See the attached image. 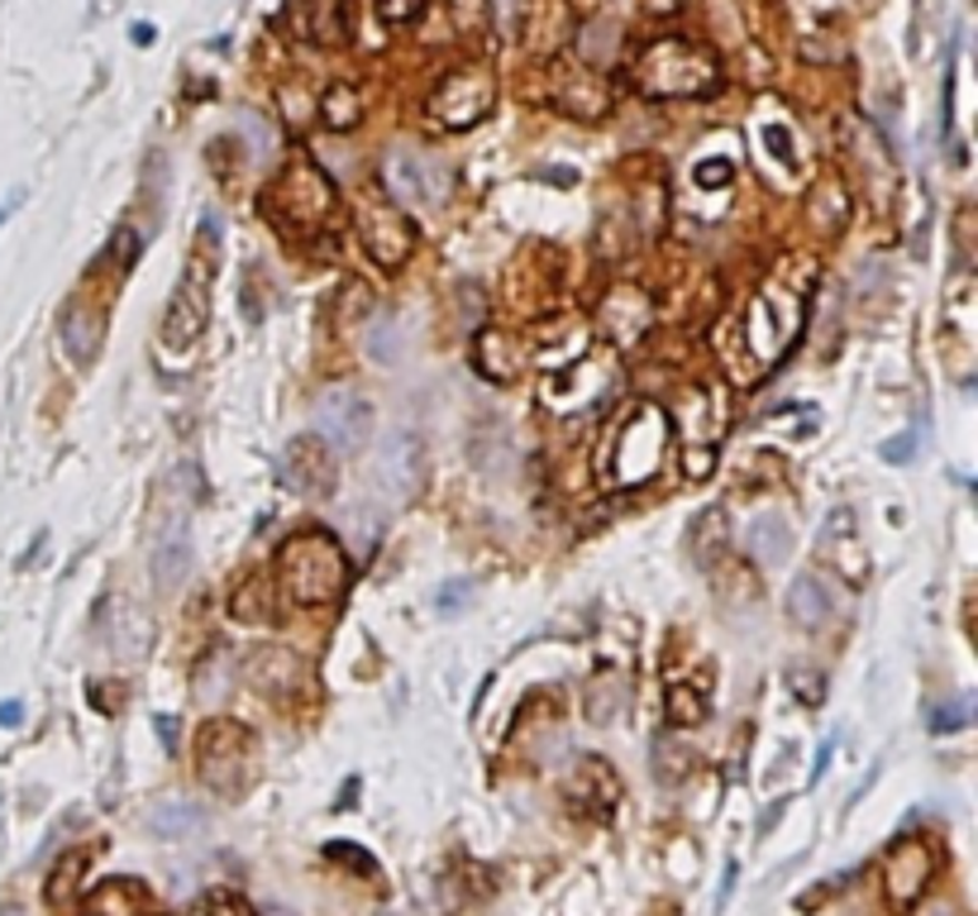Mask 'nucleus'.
Masks as SVG:
<instances>
[{
	"label": "nucleus",
	"instance_id": "72a5a7b5",
	"mask_svg": "<svg viewBox=\"0 0 978 916\" xmlns=\"http://www.w3.org/2000/svg\"><path fill=\"white\" fill-rule=\"evenodd\" d=\"M373 359H377V363H396V340H392L387 330L373 334Z\"/></svg>",
	"mask_w": 978,
	"mask_h": 916
},
{
	"label": "nucleus",
	"instance_id": "f3484780",
	"mask_svg": "<svg viewBox=\"0 0 978 916\" xmlns=\"http://www.w3.org/2000/svg\"><path fill=\"white\" fill-rule=\"evenodd\" d=\"M282 482L292 492H306V496H330L334 492V469H330V449L320 435H306L286 449L282 459Z\"/></svg>",
	"mask_w": 978,
	"mask_h": 916
},
{
	"label": "nucleus",
	"instance_id": "5701e85b",
	"mask_svg": "<svg viewBox=\"0 0 978 916\" xmlns=\"http://www.w3.org/2000/svg\"><path fill=\"white\" fill-rule=\"evenodd\" d=\"M186 573H191V535L178 525L153 544V583H158V592H172L186 583Z\"/></svg>",
	"mask_w": 978,
	"mask_h": 916
},
{
	"label": "nucleus",
	"instance_id": "cd10ccee",
	"mask_svg": "<svg viewBox=\"0 0 978 916\" xmlns=\"http://www.w3.org/2000/svg\"><path fill=\"white\" fill-rule=\"evenodd\" d=\"M668 721L673 726H702L707 721V697H697L693 687H668Z\"/></svg>",
	"mask_w": 978,
	"mask_h": 916
},
{
	"label": "nucleus",
	"instance_id": "e433bc0d",
	"mask_svg": "<svg viewBox=\"0 0 978 916\" xmlns=\"http://www.w3.org/2000/svg\"><path fill=\"white\" fill-rule=\"evenodd\" d=\"M130 39H134V43H153L158 34H153V24H134V29H130Z\"/></svg>",
	"mask_w": 978,
	"mask_h": 916
},
{
	"label": "nucleus",
	"instance_id": "c85d7f7f",
	"mask_svg": "<svg viewBox=\"0 0 978 916\" xmlns=\"http://www.w3.org/2000/svg\"><path fill=\"white\" fill-rule=\"evenodd\" d=\"M425 6H430V0H377V14H382L387 24L401 29V24H415V20H421Z\"/></svg>",
	"mask_w": 978,
	"mask_h": 916
},
{
	"label": "nucleus",
	"instance_id": "ddd939ff",
	"mask_svg": "<svg viewBox=\"0 0 978 916\" xmlns=\"http://www.w3.org/2000/svg\"><path fill=\"white\" fill-rule=\"evenodd\" d=\"M884 878H888V903L893 907H917L921 893L931 888L936 878V849L917 840V835H907V840L893 845V855L884 864Z\"/></svg>",
	"mask_w": 978,
	"mask_h": 916
},
{
	"label": "nucleus",
	"instance_id": "423d86ee",
	"mask_svg": "<svg viewBox=\"0 0 978 916\" xmlns=\"http://www.w3.org/2000/svg\"><path fill=\"white\" fill-rule=\"evenodd\" d=\"M807 292H811L807 282H801L797 292H788V282H783V278L759 286L755 305H749V325H745L749 353H759V373L778 368L783 353L797 344L801 325H807Z\"/></svg>",
	"mask_w": 978,
	"mask_h": 916
},
{
	"label": "nucleus",
	"instance_id": "473e14b6",
	"mask_svg": "<svg viewBox=\"0 0 978 916\" xmlns=\"http://www.w3.org/2000/svg\"><path fill=\"white\" fill-rule=\"evenodd\" d=\"M764 143H768V153H774V158H793V139L783 134L778 124H768V130H764Z\"/></svg>",
	"mask_w": 978,
	"mask_h": 916
},
{
	"label": "nucleus",
	"instance_id": "f704fd0d",
	"mask_svg": "<svg viewBox=\"0 0 978 916\" xmlns=\"http://www.w3.org/2000/svg\"><path fill=\"white\" fill-rule=\"evenodd\" d=\"M468 597H473V583H454V587H444V592H440V606H444V611H454V606H463Z\"/></svg>",
	"mask_w": 978,
	"mask_h": 916
},
{
	"label": "nucleus",
	"instance_id": "6ab92c4d",
	"mask_svg": "<svg viewBox=\"0 0 978 916\" xmlns=\"http://www.w3.org/2000/svg\"><path fill=\"white\" fill-rule=\"evenodd\" d=\"M377 482L392 496H406L421 482V440L411 430H387L377 444Z\"/></svg>",
	"mask_w": 978,
	"mask_h": 916
},
{
	"label": "nucleus",
	"instance_id": "393cba45",
	"mask_svg": "<svg viewBox=\"0 0 978 916\" xmlns=\"http://www.w3.org/2000/svg\"><path fill=\"white\" fill-rule=\"evenodd\" d=\"M320 120H325V130H354V124L363 120V91L354 82H334L325 95H320Z\"/></svg>",
	"mask_w": 978,
	"mask_h": 916
},
{
	"label": "nucleus",
	"instance_id": "f8f14e48",
	"mask_svg": "<svg viewBox=\"0 0 978 916\" xmlns=\"http://www.w3.org/2000/svg\"><path fill=\"white\" fill-rule=\"evenodd\" d=\"M311 421L315 435L330 449H340V454H359L367 435H373V406L354 387H325L311 406Z\"/></svg>",
	"mask_w": 978,
	"mask_h": 916
},
{
	"label": "nucleus",
	"instance_id": "4c0bfd02",
	"mask_svg": "<svg viewBox=\"0 0 978 916\" xmlns=\"http://www.w3.org/2000/svg\"><path fill=\"white\" fill-rule=\"evenodd\" d=\"M654 6H678V0H654Z\"/></svg>",
	"mask_w": 978,
	"mask_h": 916
},
{
	"label": "nucleus",
	"instance_id": "b1692460",
	"mask_svg": "<svg viewBox=\"0 0 978 916\" xmlns=\"http://www.w3.org/2000/svg\"><path fill=\"white\" fill-rule=\"evenodd\" d=\"M745 550L759 558V564H778L788 558L793 550V525L783 516H755L749 521V535H745Z\"/></svg>",
	"mask_w": 978,
	"mask_h": 916
},
{
	"label": "nucleus",
	"instance_id": "2eb2a0df",
	"mask_svg": "<svg viewBox=\"0 0 978 916\" xmlns=\"http://www.w3.org/2000/svg\"><path fill=\"white\" fill-rule=\"evenodd\" d=\"M244 678L259 687L268 697H292L296 687H311V673H306V658L292 654V650H278V645H263L244 658Z\"/></svg>",
	"mask_w": 978,
	"mask_h": 916
},
{
	"label": "nucleus",
	"instance_id": "f257e3e1",
	"mask_svg": "<svg viewBox=\"0 0 978 916\" xmlns=\"http://www.w3.org/2000/svg\"><path fill=\"white\" fill-rule=\"evenodd\" d=\"M278 587L296 606H330L340 602L349 583H354V564H349L344 544L330 530H296L278 544Z\"/></svg>",
	"mask_w": 978,
	"mask_h": 916
},
{
	"label": "nucleus",
	"instance_id": "bb28decb",
	"mask_svg": "<svg viewBox=\"0 0 978 916\" xmlns=\"http://www.w3.org/2000/svg\"><path fill=\"white\" fill-rule=\"evenodd\" d=\"M621 693H625V678H621V673H602V678L592 683L587 716H592V721H612V716L621 712V702H625Z\"/></svg>",
	"mask_w": 978,
	"mask_h": 916
},
{
	"label": "nucleus",
	"instance_id": "58836bf2",
	"mask_svg": "<svg viewBox=\"0 0 978 916\" xmlns=\"http://www.w3.org/2000/svg\"><path fill=\"white\" fill-rule=\"evenodd\" d=\"M0 916H20V912H0Z\"/></svg>",
	"mask_w": 978,
	"mask_h": 916
},
{
	"label": "nucleus",
	"instance_id": "7ed1b4c3",
	"mask_svg": "<svg viewBox=\"0 0 978 916\" xmlns=\"http://www.w3.org/2000/svg\"><path fill=\"white\" fill-rule=\"evenodd\" d=\"M631 77L635 91L649 101H693V95H712L720 87V62L712 48L693 39H654L635 58Z\"/></svg>",
	"mask_w": 978,
	"mask_h": 916
},
{
	"label": "nucleus",
	"instance_id": "9d476101",
	"mask_svg": "<svg viewBox=\"0 0 978 916\" xmlns=\"http://www.w3.org/2000/svg\"><path fill=\"white\" fill-rule=\"evenodd\" d=\"M196 764L201 778L224 797H239L253 774V735L239 721H205L196 741Z\"/></svg>",
	"mask_w": 978,
	"mask_h": 916
},
{
	"label": "nucleus",
	"instance_id": "20e7f679",
	"mask_svg": "<svg viewBox=\"0 0 978 916\" xmlns=\"http://www.w3.org/2000/svg\"><path fill=\"white\" fill-rule=\"evenodd\" d=\"M220 224L215 215H201V234H196V249L178 278V292L168 301V320H163V344L168 353H186L196 349V340L211 325V278H215V239Z\"/></svg>",
	"mask_w": 978,
	"mask_h": 916
},
{
	"label": "nucleus",
	"instance_id": "4be33fe9",
	"mask_svg": "<svg viewBox=\"0 0 978 916\" xmlns=\"http://www.w3.org/2000/svg\"><path fill=\"white\" fill-rule=\"evenodd\" d=\"M788 616L801 625V631H821V625H830V616H836V602H830L826 583L816 573H801L793 592H788Z\"/></svg>",
	"mask_w": 978,
	"mask_h": 916
},
{
	"label": "nucleus",
	"instance_id": "dca6fc26",
	"mask_svg": "<svg viewBox=\"0 0 978 916\" xmlns=\"http://www.w3.org/2000/svg\"><path fill=\"white\" fill-rule=\"evenodd\" d=\"M564 793H568V802L578 812H587V816H606L616 807V797H621V778H616V768L606 764V759H597V754H583L578 764H573V774L564 778Z\"/></svg>",
	"mask_w": 978,
	"mask_h": 916
},
{
	"label": "nucleus",
	"instance_id": "0eeeda50",
	"mask_svg": "<svg viewBox=\"0 0 978 916\" xmlns=\"http://www.w3.org/2000/svg\"><path fill=\"white\" fill-rule=\"evenodd\" d=\"M354 230H359V244L363 253L373 259L382 272H396L401 263L411 259V244H415V224L401 215L396 197L382 182H367L354 201Z\"/></svg>",
	"mask_w": 978,
	"mask_h": 916
},
{
	"label": "nucleus",
	"instance_id": "6e6552de",
	"mask_svg": "<svg viewBox=\"0 0 978 916\" xmlns=\"http://www.w3.org/2000/svg\"><path fill=\"white\" fill-rule=\"evenodd\" d=\"M496 105V72L487 62H463V68L444 72L440 87L425 95V120L435 130H473L483 124Z\"/></svg>",
	"mask_w": 978,
	"mask_h": 916
},
{
	"label": "nucleus",
	"instance_id": "a211bd4d",
	"mask_svg": "<svg viewBox=\"0 0 978 916\" xmlns=\"http://www.w3.org/2000/svg\"><path fill=\"white\" fill-rule=\"evenodd\" d=\"M382 187H396L401 201L425 205V211H430V205H440V201L448 197V172H444V168H430V158L406 153V158H396V163L387 168Z\"/></svg>",
	"mask_w": 978,
	"mask_h": 916
},
{
	"label": "nucleus",
	"instance_id": "7c9ffc66",
	"mask_svg": "<svg viewBox=\"0 0 978 916\" xmlns=\"http://www.w3.org/2000/svg\"><path fill=\"white\" fill-rule=\"evenodd\" d=\"M788 683L797 687V697L807 702V706H816V702L826 697V678H816V673H801V668H797V673H788Z\"/></svg>",
	"mask_w": 978,
	"mask_h": 916
},
{
	"label": "nucleus",
	"instance_id": "412c9836",
	"mask_svg": "<svg viewBox=\"0 0 978 916\" xmlns=\"http://www.w3.org/2000/svg\"><path fill=\"white\" fill-rule=\"evenodd\" d=\"M301 34L315 48H344L349 34H354L349 0H301Z\"/></svg>",
	"mask_w": 978,
	"mask_h": 916
},
{
	"label": "nucleus",
	"instance_id": "39448f33",
	"mask_svg": "<svg viewBox=\"0 0 978 916\" xmlns=\"http://www.w3.org/2000/svg\"><path fill=\"white\" fill-rule=\"evenodd\" d=\"M664 454H668V415L654 406V401H639L612 435V449H606V463H602L606 482H612V487L649 482L659 473Z\"/></svg>",
	"mask_w": 978,
	"mask_h": 916
},
{
	"label": "nucleus",
	"instance_id": "c756f323",
	"mask_svg": "<svg viewBox=\"0 0 978 916\" xmlns=\"http://www.w3.org/2000/svg\"><path fill=\"white\" fill-rule=\"evenodd\" d=\"M965 721H969V702H965V697H955V702H945L940 712L931 716V726H936L940 735H950V731L965 726Z\"/></svg>",
	"mask_w": 978,
	"mask_h": 916
},
{
	"label": "nucleus",
	"instance_id": "a878e982",
	"mask_svg": "<svg viewBox=\"0 0 978 916\" xmlns=\"http://www.w3.org/2000/svg\"><path fill=\"white\" fill-rule=\"evenodd\" d=\"M149 826H153V835H163V840H182V835H196L205 826V812L196 802H158L149 812Z\"/></svg>",
	"mask_w": 978,
	"mask_h": 916
},
{
	"label": "nucleus",
	"instance_id": "f03ea898",
	"mask_svg": "<svg viewBox=\"0 0 978 916\" xmlns=\"http://www.w3.org/2000/svg\"><path fill=\"white\" fill-rule=\"evenodd\" d=\"M334 211H340V191L311 153H292L263 191V215L296 239H320L334 224Z\"/></svg>",
	"mask_w": 978,
	"mask_h": 916
},
{
	"label": "nucleus",
	"instance_id": "2f4dec72",
	"mask_svg": "<svg viewBox=\"0 0 978 916\" xmlns=\"http://www.w3.org/2000/svg\"><path fill=\"white\" fill-rule=\"evenodd\" d=\"M911 454H917V435H907V440H888V444H884V459H888V463H907Z\"/></svg>",
	"mask_w": 978,
	"mask_h": 916
},
{
	"label": "nucleus",
	"instance_id": "1a4fd4ad",
	"mask_svg": "<svg viewBox=\"0 0 978 916\" xmlns=\"http://www.w3.org/2000/svg\"><path fill=\"white\" fill-rule=\"evenodd\" d=\"M621 382V363L612 349H592L578 363H568L558 378H550L544 387V406L558 415H592L606 406V396L616 392Z\"/></svg>",
	"mask_w": 978,
	"mask_h": 916
},
{
	"label": "nucleus",
	"instance_id": "c9c22d12",
	"mask_svg": "<svg viewBox=\"0 0 978 916\" xmlns=\"http://www.w3.org/2000/svg\"><path fill=\"white\" fill-rule=\"evenodd\" d=\"M20 721H24L20 702H0V726H20Z\"/></svg>",
	"mask_w": 978,
	"mask_h": 916
},
{
	"label": "nucleus",
	"instance_id": "4468645a",
	"mask_svg": "<svg viewBox=\"0 0 978 916\" xmlns=\"http://www.w3.org/2000/svg\"><path fill=\"white\" fill-rule=\"evenodd\" d=\"M821 558H826V568L836 573L845 587H864V583H869V554H864V544L855 535V511H849V506L830 511V521L821 525Z\"/></svg>",
	"mask_w": 978,
	"mask_h": 916
},
{
	"label": "nucleus",
	"instance_id": "9b49d317",
	"mask_svg": "<svg viewBox=\"0 0 978 916\" xmlns=\"http://www.w3.org/2000/svg\"><path fill=\"white\" fill-rule=\"evenodd\" d=\"M673 425L683 430V469L687 477H707L716 469V444L720 425H726V406L707 387H687L683 401L673 406Z\"/></svg>",
	"mask_w": 978,
	"mask_h": 916
},
{
	"label": "nucleus",
	"instance_id": "aec40b11",
	"mask_svg": "<svg viewBox=\"0 0 978 916\" xmlns=\"http://www.w3.org/2000/svg\"><path fill=\"white\" fill-rule=\"evenodd\" d=\"M58 340H62V349L72 353V363L77 368H87L95 353H101V340H105V320L91 311L87 301H72L68 311L58 315Z\"/></svg>",
	"mask_w": 978,
	"mask_h": 916
}]
</instances>
